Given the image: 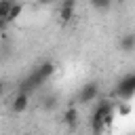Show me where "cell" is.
Listing matches in <instances>:
<instances>
[{
	"label": "cell",
	"mask_w": 135,
	"mask_h": 135,
	"mask_svg": "<svg viewBox=\"0 0 135 135\" xmlns=\"http://www.w3.org/2000/svg\"><path fill=\"white\" fill-rule=\"evenodd\" d=\"M112 120H114V108H112V103H110L108 99H101V101L97 103L93 116H91V124H93L95 135H99Z\"/></svg>",
	"instance_id": "cell-1"
},
{
	"label": "cell",
	"mask_w": 135,
	"mask_h": 135,
	"mask_svg": "<svg viewBox=\"0 0 135 135\" xmlns=\"http://www.w3.org/2000/svg\"><path fill=\"white\" fill-rule=\"evenodd\" d=\"M116 95H118L122 101H129V99L135 95V74H127V76L118 82Z\"/></svg>",
	"instance_id": "cell-2"
},
{
	"label": "cell",
	"mask_w": 135,
	"mask_h": 135,
	"mask_svg": "<svg viewBox=\"0 0 135 135\" xmlns=\"http://www.w3.org/2000/svg\"><path fill=\"white\" fill-rule=\"evenodd\" d=\"M97 95H99V84L97 82H86L78 93V101L80 103H91Z\"/></svg>",
	"instance_id": "cell-3"
},
{
	"label": "cell",
	"mask_w": 135,
	"mask_h": 135,
	"mask_svg": "<svg viewBox=\"0 0 135 135\" xmlns=\"http://www.w3.org/2000/svg\"><path fill=\"white\" fill-rule=\"evenodd\" d=\"M32 72H34L42 82H46V80L55 74V63H53V61H42V63H40V65H36Z\"/></svg>",
	"instance_id": "cell-4"
},
{
	"label": "cell",
	"mask_w": 135,
	"mask_h": 135,
	"mask_svg": "<svg viewBox=\"0 0 135 135\" xmlns=\"http://www.w3.org/2000/svg\"><path fill=\"white\" fill-rule=\"evenodd\" d=\"M27 103H30V93L19 91V93L13 97V101H11V110H13L15 114H21V112H25Z\"/></svg>",
	"instance_id": "cell-5"
},
{
	"label": "cell",
	"mask_w": 135,
	"mask_h": 135,
	"mask_svg": "<svg viewBox=\"0 0 135 135\" xmlns=\"http://www.w3.org/2000/svg\"><path fill=\"white\" fill-rule=\"evenodd\" d=\"M42 84V80L34 74V72H30L23 80H21V84H19V91H23V93H32V91H36L38 86Z\"/></svg>",
	"instance_id": "cell-6"
},
{
	"label": "cell",
	"mask_w": 135,
	"mask_h": 135,
	"mask_svg": "<svg viewBox=\"0 0 135 135\" xmlns=\"http://www.w3.org/2000/svg\"><path fill=\"white\" fill-rule=\"evenodd\" d=\"M63 122L68 124V129H76V124H78V112H76V108H68L65 110Z\"/></svg>",
	"instance_id": "cell-7"
},
{
	"label": "cell",
	"mask_w": 135,
	"mask_h": 135,
	"mask_svg": "<svg viewBox=\"0 0 135 135\" xmlns=\"http://www.w3.org/2000/svg\"><path fill=\"white\" fill-rule=\"evenodd\" d=\"M120 51H124V53H131L133 49H135V36L133 34H124L122 38H120Z\"/></svg>",
	"instance_id": "cell-8"
},
{
	"label": "cell",
	"mask_w": 135,
	"mask_h": 135,
	"mask_svg": "<svg viewBox=\"0 0 135 135\" xmlns=\"http://www.w3.org/2000/svg\"><path fill=\"white\" fill-rule=\"evenodd\" d=\"M21 11H23V6H21V2H13V6H11V11H8V15H6V23H11V21H15L19 15H21Z\"/></svg>",
	"instance_id": "cell-9"
},
{
	"label": "cell",
	"mask_w": 135,
	"mask_h": 135,
	"mask_svg": "<svg viewBox=\"0 0 135 135\" xmlns=\"http://www.w3.org/2000/svg\"><path fill=\"white\" fill-rule=\"evenodd\" d=\"M72 17H74V8H70V6H61V8H59V19H61V23H68Z\"/></svg>",
	"instance_id": "cell-10"
},
{
	"label": "cell",
	"mask_w": 135,
	"mask_h": 135,
	"mask_svg": "<svg viewBox=\"0 0 135 135\" xmlns=\"http://www.w3.org/2000/svg\"><path fill=\"white\" fill-rule=\"evenodd\" d=\"M13 2H15V0H0V19L6 21V15H8L11 6H13Z\"/></svg>",
	"instance_id": "cell-11"
},
{
	"label": "cell",
	"mask_w": 135,
	"mask_h": 135,
	"mask_svg": "<svg viewBox=\"0 0 135 135\" xmlns=\"http://www.w3.org/2000/svg\"><path fill=\"white\" fill-rule=\"evenodd\" d=\"M129 114H131V103L129 101H118V116L127 118Z\"/></svg>",
	"instance_id": "cell-12"
},
{
	"label": "cell",
	"mask_w": 135,
	"mask_h": 135,
	"mask_svg": "<svg viewBox=\"0 0 135 135\" xmlns=\"http://www.w3.org/2000/svg\"><path fill=\"white\" fill-rule=\"evenodd\" d=\"M42 105H44V110H53V108L57 105V97H55V95L44 97V103H42Z\"/></svg>",
	"instance_id": "cell-13"
},
{
	"label": "cell",
	"mask_w": 135,
	"mask_h": 135,
	"mask_svg": "<svg viewBox=\"0 0 135 135\" xmlns=\"http://www.w3.org/2000/svg\"><path fill=\"white\" fill-rule=\"evenodd\" d=\"M110 2H112V0H91V4H93L95 8H99V11H101V8L105 11V8L110 6Z\"/></svg>",
	"instance_id": "cell-14"
},
{
	"label": "cell",
	"mask_w": 135,
	"mask_h": 135,
	"mask_svg": "<svg viewBox=\"0 0 135 135\" xmlns=\"http://www.w3.org/2000/svg\"><path fill=\"white\" fill-rule=\"evenodd\" d=\"M61 6H70V8H74V6H76V0H63Z\"/></svg>",
	"instance_id": "cell-15"
},
{
	"label": "cell",
	"mask_w": 135,
	"mask_h": 135,
	"mask_svg": "<svg viewBox=\"0 0 135 135\" xmlns=\"http://www.w3.org/2000/svg\"><path fill=\"white\" fill-rule=\"evenodd\" d=\"M57 0H38V4H42V6H51V4H55Z\"/></svg>",
	"instance_id": "cell-16"
},
{
	"label": "cell",
	"mask_w": 135,
	"mask_h": 135,
	"mask_svg": "<svg viewBox=\"0 0 135 135\" xmlns=\"http://www.w3.org/2000/svg\"><path fill=\"white\" fill-rule=\"evenodd\" d=\"M6 25H8V23H6V21H4V19H0V32H2V30H4V27H6Z\"/></svg>",
	"instance_id": "cell-17"
},
{
	"label": "cell",
	"mask_w": 135,
	"mask_h": 135,
	"mask_svg": "<svg viewBox=\"0 0 135 135\" xmlns=\"http://www.w3.org/2000/svg\"><path fill=\"white\" fill-rule=\"evenodd\" d=\"M2 93H4V82L0 80V95H2Z\"/></svg>",
	"instance_id": "cell-18"
}]
</instances>
